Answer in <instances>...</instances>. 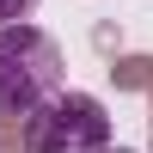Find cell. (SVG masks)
Returning <instances> with one entry per match:
<instances>
[{
	"instance_id": "cell-1",
	"label": "cell",
	"mask_w": 153,
	"mask_h": 153,
	"mask_svg": "<svg viewBox=\"0 0 153 153\" xmlns=\"http://www.w3.org/2000/svg\"><path fill=\"white\" fill-rule=\"evenodd\" d=\"M49 92H61V49L31 19L0 25V110L31 117Z\"/></svg>"
},
{
	"instance_id": "cell-2",
	"label": "cell",
	"mask_w": 153,
	"mask_h": 153,
	"mask_svg": "<svg viewBox=\"0 0 153 153\" xmlns=\"http://www.w3.org/2000/svg\"><path fill=\"white\" fill-rule=\"evenodd\" d=\"M25 141H31V153H104L110 147V110H104V98L61 86L25 117Z\"/></svg>"
},
{
	"instance_id": "cell-3",
	"label": "cell",
	"mask_w": 153,
	"mask_h": 153,
	"mask_svg": "<svg viewBox=\"0 0 153 153\" xmlns=\"http://www.w3.org/2000/svg\"><path fill=\"white\" fill-rule=\"evenodd\" d=\"M31 12H37V0H0V25H19Z\"/></svg>"
}]
</instances>
